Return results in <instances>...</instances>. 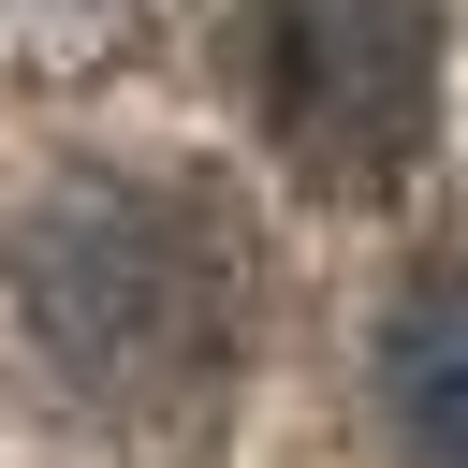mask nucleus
I'll return each mask as SVG.
<instances>
[{
	"label": "nucleus",
	"mask_w": 468,
	"mask_h": 468,
	"mask_svg": "<svg viewBox=\"0 0 468 468\" xmlns=\"http://www.w3.org/2000/svg\"><path fill=\"white\" fill-rule=\"evenodd\" d=\"M15 307H29L44 366H58L73 395H117V410L190 395V380H219V351H234V278H219V249H205L161 190H117V176L44 190V205L15 219Z\"/></svg>",
	"instance_id": "f257e3e1"
},
{
	"label": "nucleus",
	"mask_w": 468,
	"mask_h": 468,
	"mask_svg": "<svg viewBox=\"0 0 468 468\" xmlns=\"http://www.w3.org/2000/svg\"><path fill=\"white\" fill-rule=\"evenodd\" d=\"M249 88L307 190H395L439 117V0H249Z\"/></svg>",
	"instance_id": "f03ea898"
},
{
	"label": "nucleus",
	"mask_w": 468,
	"mask_h": 468,
	"mask_svg": "<svg viewBox=\"0 0 468 468\" xmlns=\"http://www.w3.org/2000/svg\"><path fill=\"white\" fill-rule=\"evenodd\" d=\"M380 410L410 439V468H468V263L395 292L380 322Z\"/></svg>",
	"instance_id": "7ed1b4c3"
}]
</instances>
